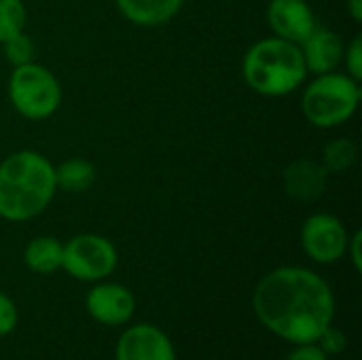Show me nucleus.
Masks as SVG:
<instances>
[{"mask_svg": "<svg viewBox=\"0 0 362 360\" xmlns=\"http://www.w3.org/2000/svg\"><path fill=\"white\" fill-rule=\"evenodd\" d=\"M329 185V174L316 159H297L286 166L282 187L297 202H316Z\"/></svg>", "mask_w": 362, "mask_h": 360, "instance_id": "12", "label": "nucleus"}, {"mask_svg": "<svg viewBox=\"0 0 362 360\" xmlns=\"http://www.w3.org/2000/svg\"><path fill=\"white\" fill-rule=\"evenodd\" d=\"M267 23L274 36L295 45H301L318 25L310 0H269Z\"/></svg>", "mask_w": 362, "mask_h": 360, "instance_id": "10", "label": "nucleus"}, {"mask_svg": "<svg viewBox=\"0 0 362 360\" xmlns=\"http://www.w3.org/2000/svg\"><path fill=\"white\" fill-rule=\"evenodd\" d=\"M6 89L17 115L30 121H45L53 117L62 104V85L57 76L36 62L15 66Z\"/></svg>", "mask_w": 362, "mask_h": 360, "instance_id": "5", "label": "nucleus"}, {"mask_svg": "<svg viewBox=\"0 0 362 360\" xmlns=\"http://www.w3.org/2000/svg\"><path fill=\"white\" fill-rule=\"evenodd\" d=\"M356 155H358V149L350 138H335V140H329L325 144L320 163L329 176L331 174H344L356 163Z\"/></svg>", "mask_w": 362, "mask_h": 360, "instance_id": "16", "label": "nucleus"}, {"mask_svg": "<svg viewBox=\"0 0 362 360\" xmlns=\"http://www.w3.org/2000/svg\"><path fill=\"white\" fill-rule=\"evenodd\" d=\"M115 360H178L168 333L151 323L127 327L115 346Z\"/></svg>", "mask_w": 362, "mask_h": 360, "instance_id": "9", "label": "nucleus"}, {"mask_svg": "<svg viewBox=\"0 0 362 360\" xmlns=\"http://www.w3.org/2000/svg\"><path fill=\"white\" fill-rule=\"evenodd\" d=\"M119 13L140 28L163 25L178 15L185 0H115Z\"/></svg>", "mask_w": 362, "mask_h": 360, "instance_id": "13", "label": "nucleus"}, {"mask_svg": "<svg viewBox=\"0 0 362 360\" xmlns=\"http://www.w3.org/2000/svg\"><path fill=\"white\" fill-rule=\"evenodd\" d=\"M119 265L117 246L100 233H78L64 244L62 269L81 282L108 280Z\"/></svg>", "mask_w": 362, "mask_h": 360, "instance_id": "6", "label": "nucleus"}, {"mask_svg": "<svg viewBox=\"0 0 362 360\" xmlns=\"http://www.w3.org/2000/svg\"><path fill=\"white\" fill-rule=\"evenodd\" d=\"M55 193V166L42 153L21 149L0 161V219L32 221L49 208Z\"/></svg>", "mask_w": 362, "mask_h": 360, "instance_id": "2", "label": "nucleus"}, {"mask_svg": "<svg viewBox=\"0 0 362 360\" xmlns=\"http://www.w3.org/2000/svg\"><path fill=\"white\" fill-rule=\"evenodd\" d=\"M95 182V166L83 157L64 159L55 166V185L64 193H83Z\"/></svg>", "mask_w": 362, "mask_h": 360, "instance_id": "15", "label": "nucleus"}, {"mask_svg": "<svg viewBox=\"0 0 362 360\" xmlns=\"http://www.w3.org/2000/svg\"><path fill=\"white\" fill-rule=\"evenodd\" d=\"M314 344L331 359V356H339V354L346 352V348H348V337H346V333H344L339 327L329 325V327L320 333V337H318Z\"/></svg>", "mask_w": 362, "mask_h": 360, "instance_id": "19", "label": "nucleus"}, {"mask_svg": "<svg viewBox=\"0 0 362 360\" xmlns=\"http://www.w3.org/2000/svg\"><path fill=\"white\" fill-rule=\"evenodd\" d=\"M246 85L265 98H284L308 81V68L299 45L267 36L257 40L242 59Z\"/></svg>", "mask_w": 362, "mask_h": 360, "instance_id": "3", "label": "nucleus"}, {"mask_svg": "<svg viewBox=\"0 0 362 360\" xmlns=\"http://www.w3.org/2000/svg\"><path fill=\"white\" fill-rule=\"evenodd\" d=\"M303 85L301 110L314 127H341L356 115L361 106V81L352 79L346 72L333 70L325 74H314V79Z\"/></svg>", "mask_w": 362, "mask_h": 360, "instance_id": "4", "label": "nucleus"}, {"mask_svg": "<svg viewBox=\"0 0 362 360\" xmlns=\"http://www.w3.org/2000/svg\"><path fill=\"white\" fill-rule=\"evenodd\" d=\"M335 293L318 272L284 265L265 274L252 291L257 320L286 344H314L335 320Z\"/></svg>", "mask_w": 362, "mask_h": 360, "instance_id": "1", "label": "nucleus"}, {"mask_svg": "<svg viewBox=\"0 0 362 360\" xmlns=\"http://www.w3.org/2000/svg\"><path fill=\"white\" fill-rule=\"evenodd\" d=\"M17 323H19V312L15 301L0 291V337L11 335L17 329Z\"/></svg>", "mask_w": 362, "mask_h": 360, "instance_id": "21", "label": "nucleus"}, {"mask_svg": "<svg viewBox=\"0 0 362 360\" xmlns=\"http://www.w3.org/2000/svg\"><path fill=\"white\" fill-rule=\"evenodd\" d=\"M85 310L98 325L104 327H123L136 314V297L134 293L110 280L93 282V286L85 295Z\"/></svg>", "mask_w": 362, "mask_h": 360, "instance_id": "8", "label": "nucleus"}, {"mask_svg": "<svg viewBox=\"0 0 362 360\" xmlns=\"http://www.w3.org/2000/svg\"><path fill=\"white\" fill-rule=\"evenodd\" d=\"M341 66L346 68L344 70L346 74H350L356 81H362V34H354L352 40L346 42Z\"/></svg>", "mask_w": 362, "mask_h": 360, "instance_id": "20", "label": "nucleus"}, {"mask_svg": "<svg viewBox=\"0 0 362 360\" xmlns=\"http://www.w3.org/2000/svg\"><path fill=\"white\" fill-rule=\"evenodd\" d=\"M64 244L53 236H36L23 248V263L30 272L49 276L62 269Z\"/></svg>", "mask_w": 362, "mask_h": 360, "instance_id": "14", "label": "nucleus"}, {"mask_svg": "<svg viewBox=\"0 0 362 360\" xmlns=\"http://www.w3.org/2000/svg\"><path fill=\"white\" fill-rule=\"evenodd\" d=\"M346 257L350 259L352 267L361 274L362 272V233L361 231H354L350 233V240H348V248H346Z\"/></svg>", "mask_w": 362, "mask_h": 360, "instance_id": "23", "label": "nucleus"}, {"mask_svg": "<svg viewBox=\"0 0 362 360\" xmlns=\"http://www.w3.org/2000/svg\"><path fill=\"white\" fill-rule=\"evenodd\" d=\"M2 49H4V57L11 62V66H23V64H30L34 62V42L32 38L23 32L6 38L4 42H0Z\"/></svg>", "mask_w": 362, "mask_h": 360, "instance_id": "18", "label": "nucleus"}, {"mask_svg": "<svg viewBox=\"0 0 362 360\" xmlns=\"http://www.w3.org/2000/svg\"><path fill=\"white\" fill-rule=\"evenodd\" d=\"M284 360H329V356L316 344H299L286 354Z\"/></svg>", "mask_w": 362, "mask_h": 360, "instance_id": "22", "label": "nucleus"}, {"mask_svg": "<svg viewBox=\"0 0 362 360\" xmlns=\"http://www.w3.org/2000/svg\"><path fill=\"white\" fill-rule=\"evenodd\" d=\"M301 248L318 265H331L346 257L350 231L344 221L329 212H316L301 225Z\"/></svg>", "mask_w": 362, "mask_h": 360, "instance_id": "7", "label": "nucleus"}, {"mask_svg": "<svg viewBox=\"0 0 362 360\" xmlns=\"http://www.w3.org/2000/svg\"><path fill=\"white\" fill-rule=\"evenodd\" d=\"M28 11L23 0H0V42L25 30Z\"/></svg>", "mask_w": 362, "mask_h": 360, "instance_id": "17", "label": "nucleus"}, {"mask_svg": "<svg viewBox=\"0 0 362 360\" xmlns=\"http://www.w3.org/2000/svg\"><path fill=\"white\" fill-rule=\"evenodd\" d=\"M346 11L352 17L354 23L362 21V0H346Z\"/></svg>", "mask_w": 362, "mask_h": 360, "instance_id": "24", "label": "nucleus"}, {"mask_svg": "<svg viewBox=\"0 0 362 360\" xmlns=\"http://www.w3.org/2000/svg\"><path fill=\"white\" fill-rule=\"evenodd\" d=\"M308 74H325L341 68L346 42L339 32L316 25L314 32L299 45Z\"/></svg>", "mask_w": 362, "mask_h": 360, "instance_id": "11", "label": "nucleus"}]
</instances>
